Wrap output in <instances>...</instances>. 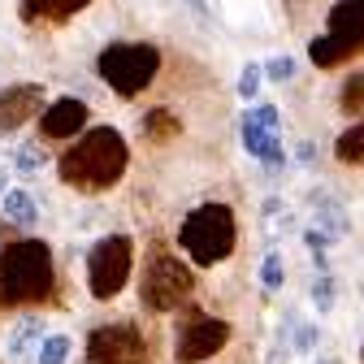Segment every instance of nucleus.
Masks as SVG:
<instances>
[{
    "label": "nucleus",
    "instance_id": "1",
    "mask_svg": "<svg viewBox=\"0 0 364 364\" xmlns=\"http://www.w3.org/2000/svg\"><path fill=\"white\" fill-rule=\"evenodd\" d=\"M130 165V152H126V139L113 130V126H96V130H87L82 139L61 156V182L74 191H87V196H96V191H109L122 182Z\"/></svg>",
    "mask_w": 364,
    "mask_h": 364
},
{
    "label": "nucleus",
    "instance_id": "2",
    "mask_svg": "<svg viewBox=\"0 0 364 364\" xmlns=\"http://www.w3.org/2000/svg\"><path fill=\"white\" fill-rule=\"evenodd\" d=\"M53 291V252L39 239H22L0 252V308L39 304Z\"/></svg>",
    "mask_w": 364,
    "mask_h": 364
},
{
    "label": "nucleus",
    "instance_id": "3",
    "mask_svg": "<svg viewBox=\"0 0 364 364\" xmlns=\"http://www.w3.org/2000/svg\"><path fill=\"white\" fill-rule=\"evenodd\" d=\"M178 243L187 247V256L196 264H217L235 252V213L225 204H200L196 213H187L182 221Z\"/></svg>",
    "mask_w": 364,
    "mask_h": 364
},
{
    "label": "nucleus",
    "instance_id": "4",
    "mask_svg": "<svg viewBox=\"0 0 364 364\" xmlns=\"http://www.w3.org/2000/svg\"><path fill=\"white\" fill-rule=\"evenodd\" d=\"M360 48H364V0H338L330 9L326 35H316L308 43V57H312V65L334 70V65L351 61Z\"/></svg>",
    "mask_w": 364,
    "mask_h": 364
},
{
    "label": "nucleus",
    "instance_id": "5",
    "mask_svg": "<svg viewBox=\"0 0 364 364\" xmlns=\"http://www.w3.org/2000/svg\"><path fill=\"white\" fill-rule=\"evenodd\" d=\"M100 78L117 91V96H139V91L156 78L161 70V53L152 48V43H109V48L100 53L96 61Z\"/></svg>",
    "mask_w": 364,
    "mask_h": 364
},
{
    "label": "nucleus",
    "instance_id": "6",
    "mask_svg": "<svg viewBox=\"0 0 364 364\" xmlns=\"http://www.w3.org/2000/svg\"><path fill=\"white\" fill-rule=\"evenodd\" d=\"M130 260H134V247H130L126 235L100 239L96 247H91V256H87V287H91V295L113 299L126 287V278H130Z\"/></svg>",
    "mask_w": 364,
    "mask_h": 364
},
{
    "label": "nucleus",
    "instance_id": "7",
    "mask_svg": "<svg viewBox=\"0 0 364 364\" xmlns=\"http://www.w3.org/2000/svg\"><path fill=\"white\" fill-rule=\"evenodd\" d=\"M191 287H196L191 269L182 264L178 256H165V252H161V256L148 264V273H144V304L156 308V312H173V308L187 304Z\"/></svg>",
    "mask_w": 364,
    "mask_h": 364
},
{
    "label": "nucleus",
    "instance_id": "8",
    "mask_svg": "<svg viewBox=\"0 0 364 364\" xmlns=\"http://www.w3.org/2000/svg\"><path fill=\"white\" fill-rule=\"evenodd\" d=\"M91 364H144V338L134 326H100L87 338Z\"/></svg>",
    "mask_w": 364,
    "mask_h": 364
},
{
    "label": "nucleus",
    "instance_id": "9",
    "mask_svg": "<svg viewBox=\"0 0 364 364\" xmlns=\"http://www.w3.org/2000/svg\"><path fill=\"white\" fill-rule=\"evenodd\" d=\"M225 338H230V326L225 321H213V316H196V321L178 334V364H200L208 355H217L225 347Z\"/></svg>",
    "mask_w": 364,
    "mask_h": 364
},
{
    "label": "nucleus",
    "instance_id": "10",
    "mask_svg": "<svg viewBox=\"0 0 364 364\" xmlns=\"http://www.w3.org/2000/svg\"><path fill=\"white\" fill-rule=\"evenodd\" d=\"M39 109H43V87L39 82H14V87H5V91H0V134L26 126Z\"/></svg>",
    "mask_w": 364,
    "mask_h": 364
},
{
    "label": "nucleus",
    "instance_id": "11",
    "mask_svg": "<svg viewBox=\"0 0 364 364\" xmlns=\"http://www.w3.org/2000/svg\"><path fill=\"white\" fill-rule=\"evenodd\" d=\"M82 126H87V105L74 100V96L48 105V109H43V117H39V130L48 134V139H74Z\"/></svg>",
    "mask_w": 364,
    "mask_h": 364
},
{
    "label": "nucleus",
    "instance_id": "12",
    "mask_svg": "<svg viewBox=\"0 0 364 364\" xmlns=\"http://www.w3.org/2000/svg\"><path fill=\"white\" fill-rule=\"evenodd\" d=\"M39 343H43V321L39 316H22V321L5 334V355L9 364H26L39 355Z\"/></svg>",
    "mask_w": 364,
    "mask_h": 364
},
{
    "label": "nucleus",
    "instance_id": "13",
    "mask_svg": "<svg viewBox=\"0 0 364 364\" xmlns=\"http://www.w3.org/2000/svg\"><path fill=\"white\" fill-rule=\"evenodd\" d=\"M312 225H316V230H321V235H330L334 243L351 230V221H347V213H343V204L334 200V196H312Z\"/></svg>",
    "mask_w": 364,
    "mask_h": 364
},
{
    "label": "nucleus",
    "instance_id": "14",
    "mask_svg": "<svg viewBox=\"0 0 364 364\" xmlns=\"http://www.w3.org/2000/svg\"><path fill=\"white\" fill-rule=\"evenodd\" d=\"M91 0H22V18L35 22V18H48V22H65L74 14H82Z\"/></svg>",
    "mask_w": 364,
    "mask_h": 364
},
{
    "label": "nucleus",
    "instance_id": "15",
    "mask_svg": "<svg viewBox=\"0 0 364 364\" xmlns=\"http://www.w3.org/2000/svg\"><path fill=\"white\" fill-rule=\"evenodd\" d=\"M0 213H5L14 225H35L39 221V204L26 191H5V196H0Z\"/></svg>",
    "mask_w": 364,
    "mask_h": 364
},
{
    "label": "nucleus",
    "instance_id": "16",
    "mask_svg": "<svg viewBox=\"0 0 364 364\" xmlns=\"http://www.w3.org/2000/svg\"><path fill=\"white\" fill-rule=\"evenodd\" d=\"M334 156H338L343 165H360V161H364V122L338 134V144H334Z\"/></svg>",
    "mask_w": 364,
    "mask_h": 364
},
{
    "label": "nucleus",
    "instance_id": "17",
    "mask_svg": "<svg viewBox=\"0 0 364 364\" xmlns=\"http://www.w3.org/2000/svg\"><path fill=\"white\" fill-rule=\"evenodd\" d=\"M144 130H148V139L165 144V139H173V134H178L182 126H178V117H173L169 109H152V113L144 117Z\"/></svg>",
    "mask_w": 364,
    "mask_h": 364
},
{
    "label": "nucleus",
    "instance_id": "18",
    "mask_svg": "<svg viewBox=\"0 0 364 364\" xmlns=\"http://www.w3.org/2000/svg\"><path fill=\"white\" fill-rule=\"evenodd\" d=\"M338 105H343V113H347V117H364V70H360V74H351V78L343 82Z\"/></svg>",
    "mask_w": 364,
    "mask_h": 364
},
{
    "label": "nucleus",
    "instance_id": "19",
    "mask_svg": "<svg viewBox=\"0 0 364 364\" xmlns=\"http://www.w3.org/2000/svg\"><path fill=\"white\" fill-rule=\"evenodd\" d=\"M43 165H48V156H43L39 144H18V148H14V169H18L22 178H35Z\"/></svg>",
    "mask_w": 364,
    "mask_h": 364
},
{
    "label": "nucleus",
    "instance_id": "20",
    "mask_svg": "<svg viewBox=\"0 0 364 364\" xmlns=\"http://www.w3.org/2000/svg\"><path fill=\"white\" fill-rule=\"evenodd\" d=\"M35 360H39V364H65V360H70V338H65V334H43Z\"/></svg>",
    "mask_w": 364,
    "mask_h": 364
},
{
    "label": "nucleus",
    "instance_id": "21",
    "mask_svg": "<svg viewBox=\"0 0 364 364\" xmlns=\"http://www.w3.org/2000/svg\"><path fill=\"white\" fill-rule=\"evenodd\" d=\"M282 282H287V260H282V252H269L264 264H260V287L264 291H278Z\"/></svg>",
    "mask_w": 364,
    "mask_h": 364
},
{
    "label": "nucleus",
    "instance_id": "22",
    "mask_svg": "<svg viewBox=\"0 0 364 364\" xmlns=\"http://www.w3.org/2000/svg\"><path fill=\"white\" fill-rule=\"evenodd\" d=\"M264 78L291 82V78H295V61H291V57H269V61H264Z\"/></svg>",
    "mask_w": 364,
    "mask_h": 364
},
{
    "label": "nucleus",
    "instance_id": "23",
    "mask_svg": "<svg viewBox=\"0 0 364 364\" xmlns=\"http://www.w3.org/2000/svg\"><path fill=\"white\" fill-rule=\"evenodd\" d=\"M312 304H316V312H330L334 308V282L326 278V273L312 282Z\"/></svg>",
    "mask_w": 364,
    "mask_h": 364
},
{
    "label": "nucleus",
    "instance_id": "24",
    "mask_svg": "<svg viewBox=\"0 0 364 364\" xmlns=\"http://www.w3.org/2000/svg\"><path fill=\"white\" fill-rule=\"evenodd\" d=\"M260 78H264V70H260V65H247V70L239 74V96H243V100H256Z\"/></svg>",
    "mask_w": 364,
    "mask_h": 364
},
{
    "label": "nucleus",
    "instance_id": "25",
    "mask_svg": "<svg viewBox=\"0 0 364 364\" xmlns=\"http://www.w3.org/2000/svg\"><path fill=\"white\" fill-rule=\"evenodd\" d=\"M316 347V330L312 326H299L295 330V351H312Z\"/></svg>",
    "mask_w": 364,
    "mask_h": 364
},
{
    "label": "nucleus",
    "instance_id": "26",
    "mask_svg": "<svg viewBox=\"0 0 364 364\" xmlns=\"http://www.w3.org/2000/svg\"><path fill=\"white\" fill-rule=\"evenodd\" d=\"M287 355H291L287 334H278V343H273V351H269V364H287Z\"/></svg>",
    "mask_w": 364,
    "mask_h": 364
},
{
    "label": "nucleus",
    "instance_id": "27",
    "mask_svg": "<svg viewBox=\"0 0 364 364\" xmlns=\"http://www.w3.org/2000/svg\"><path fill=\"white\" fill-rule=\"evenodd\" d=\"M5 191H9V187H5V173H0V196H5Z\"/></svg>",
    "mask_w": 364,
    "mask_h": 364
},
{
    "label": "nucleus",
    "instance_id": "28",
    "mask_svg": "<svg viewBox=\"0 0 364 364\" xmlns=\"http://www.w3.org/2000/svg\"><path fill=\"white\" fill-rule=\"evenodd\" d=\"M191 5H196V9H204V0H191Z\"/></svg>",
    "mask_w": 364,
    "mask_h": 364
},
{
    "label": "nucleus",
    "instance_id": "29",
    "mask_svg": "<svg viewBox=\"0 0 364 364\" xmlns=\"http://www.w3.org/2000/svg\"><path fill=\"white\" fill-rule=\"evenodd\" d=\"M316 364H338V360H316Z\"/></svg>",
    "mask_w": 364,
    "mask_h": 364
}]
</instances>
